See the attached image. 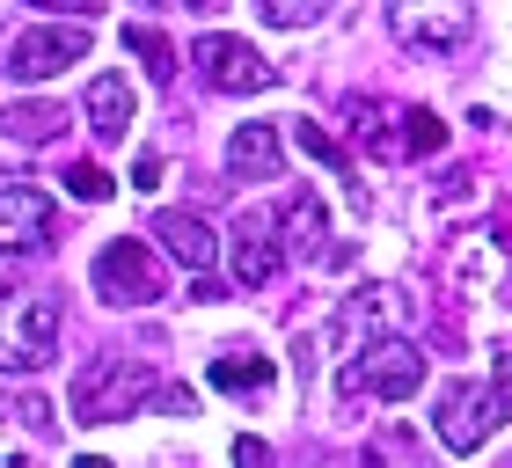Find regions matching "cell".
Listing matches in <instances>:
<instances>
[{"label":"cell","instance_id":"cell-1","mask_svg":"<svg viewBox=\"0 0 512 468\" xmlns=\"http://www.w3.org/2000/svg\"><path fill=\"white\" fill-rule=\"evenodd\" d=\"M505 417H512V373L454 381L447 395H439V447H447V454H476Z\"/></svg>","mask_w":512,"mask_h":468},{"label":"cell","instance_id":"cell-2","mask_svg":"<svg viewBox=\"0 0 512 468\" xmlns=\"http://www.w3.org/2000/svg\"><path fill=\"white\" fill-rule=\"evenodd\" d=\"M139 403H154V373L139 366V359H88L74 373V417H81V425L132 417Z\"/></svg>","mask_w":512,"mask_h":468},{"label":"cell","instance_id":"cell-3","mask_svg":"<svg viewBox=\"0 0 512 468\" xmlns=\"http://www.w3.org/2000/svg\"><path fill=\"white\" fill-rule=\"evenodd\" d=\"M52 344H59V300H44V293H0V373L52 366Z\"/></svg>","mask_w":512,"mask_h":468},{"label":"cell","instance_id":"cell-4","mask_svg":"<svg viewBox=\"0 0 512 468\" xmlns=\"http://www.w3.org/2000/svg\"><path fill=\"white\" fill-rule=\"evenodd\" d=\"M388 30L410 52H461L476 30V0H388Z\"/></svg>","mask_w":512,"mask_h":468},{"label":"cell","instance_id":"cell-5","mask_svg":"<svg viewBox=\"0 0 512 468\" xmlns=\"http://www.w3.org/2000/svg\"><path fill=\"white\" fill-rule=\"evenodd\" d=\"M191 59L205 66V81L220 88V96H264V88H278V66L256 52L249 37H227V30H205L191 44Z\"/></svg>","mask_w":512,"mask_h":468},{"label":"cell","instance_id":"cell-6","mask_svg":"<svg viewBox=\"0 0 512 468\" xmlns=\"http://www.w3.org/2000/svg\"><path fill=\"white\" fill-rule=\"evenodd\" d=\"M352 388L381 395V403H410V395L425 388V351L410 337H374L359 351V366H352Z\"/></svg>","mask_w":512,"mask_h":468},{"label":"cell","instance_id":"cell-7","mask_svg":"<svg viewBox=\"0 0 512 468\" xmlns=\"http://www.w3.org/2000/svg\"><path fill=\"white\" fill-rule=\"evenodd\" d=\"M96 293L110 308H154L161 300V264L147 242H103L96 256Z\"/></svg>","mask_w":512,"mask_h":468},{"label":"cell","instance_id":"cell-8","mask_svg":"<svg viewBox=\"0 0 512 468\" xmlns=\"http://www.w3.org/2000/svg\"><path fill=\"white\" fill-rule=\"evenodd\" d=\"M74 59H88V22H44V30H22V37H15L8 74H15V81H52V74H66Z\"/></svg>","mask_w":512,"mask_h":468},{"label":"cell","instance_id":"cell-9","mask_svg":"<svg viewBox=\"0 0 512 468\" xmlns=\"http://www.w3.org/2000/svg\"><path fill=\"white\" fill-rule=\"evenodd\" d=\"M59 234V213L37 183H0V256H30Z\"/></svg>","mask_w":512,"mask_h":468},{"label":"cell","instance_id":"cell-10","mask_svg":"<svg viewBox=\"0 0 512 468\" xmlns=\"http://www.w3.org/2000/svg\"><path fill=\"white\" fill-rule=\"evenodd\" d=\"M278 169H286L278 132L271 125H235V139H227V176L235 183H278Z\"/></svg>","mask_w":512,"mask_h":468},{"label":"cell","instance_id":"cell-11","mask_svg":"<svg viewBox=\"0 0 512 468\" xmlns=\"http://www.w3.org/2000/svg\"><path fill=\"white\" fill-rule=\"evenodd\" d=\"M154 242H169V256L183 271H213L220 264V234H213V220H198V213H161Z\"/></svg>","mask_w":512,"mask_h":468},{"label":"cell","instance_id":"cell-12","mask_svg":"<svg viewBox=\"0 0 512 468\" xmlns=\"http://www.w3.org/2000/svg\"><path fill=\"white\" fill-rule=\"evenodd\" d=\"M278 234H286V242H278L286 256L322 264V256H330V249H322V242H330V213H322V198H315V191H293L286 213H278Z\"/></svg>","mask_w":512,"mask_h":468},{"label":"cell","instance_id":"cell-13","mask_svg":"<svg viewBox=\"0 0 512 468\" xmlns=\"http://www.w3.org/2000/svg\"><path fill=\"white\" fill-rule=\"evenodd\" d=\"M227 256H235V278H242V286H271L278 264H286V249L271 242V227H264V220H242V227H235V242H227Z\"/></svg>","mask_w":512,"mask_h":468},{"label":"cell","instance_id":"cell-14","mask_svg":"<svg viewBox=\"0 0 512 468\" xmlns=\"http://www.w3.org/2000/svg\"><path fill=\"white\" fill-rule=\"evenodd\" d=\"M88 132L96 139H125L132 132V81L125 74H96L88 81Z\"/></svg>","mask_w":512,"mask_h":468},{"label":"cell","instance_id":"cell-15","mask_svg":"<svg viewBox=\"0 0 512 468\" xmlns=\"http://www.w3.org/2000/svg\"><path fill=\"white\" fill-rule=\"evenodd\" d=\"M66 132V110L59 103H15L0 110V139H15V147H44V139Z\"/></svg>","mask_w":512,"mask_h":468},{"label":"cell","instance_id":"cell-16","mask_svg":"<svg viewBox=\"0 0 512 468\" xmlns=\"http://www.w3.org/2000/svg\"><path fill=\"white\" fill-rule=\"evenodd\" d=\"M118 44H125L132 59H147V74H154V81H176V44L161 37V30H147V22H125Z\"/></svg>","mask_w":512,"mask_h":468},{"label":"cell","instance_id":"cell-17","mask_svg":"<svg viewBox=\"0 0 512 468\" xmlns=\"http://www.w3.org/2000/svg\"><path fill=\"white\" fill-rule=\"evenodd\" d=\"M205 381H213V388H271L278 381V366L271 359H256V351H242V359H213V373H205Z\"/></svg>","mask_w":512,"mask_h":468},{"label":"cell","instance_id":"cell-18","mask_svg":"<svg viewBox=\"0 0 512 468\" xmlns=\"http://www.w3.org/2000/svg\"><path fill=\"white\" fill-rule=\"evenodd\" d=\"M366 461H374V468H425V447H417V439H410L403 425H388V432H374Z\"/></svg>","mask_w":512,"mask_h":468},{"label":"cell","instance_id":"cell-19","mask_svg":"<svg viewBox=\"0 0 512 468\" xmlns=\"http://www.w3.org/2000/svg\"><path fill=\"white\" fill-rule=\"evenodd\" d=\"M256 8H264V22H278V30H315L337 0H256Z\"/></svg>","mask_w":512,"mask_h":468},{"label":"cell","instance_id":"cell-20","mask_svg":"<svg viewBox=\"0 0 512 468\" xmlns=\"http://www.w3.org/2000/svg\"><path fill=\"white\" fill-rule=\"evenodd\" d=\"M395 125H403V154H439L447 147V125H439L432 110H403Z\"/></svg>","mask_w":512,"mask_h":468},{"label":"cell","instance_id":"cell-21","mask_svg":"<svg viewBox=\"0 0 512 468\" xmlns=\"http://www.w3.org/2000/svg\"><path fill=\"white\" fill-rule=\"evenodd\" d=\"M293 139H300V147H308V154L322 161V169H337L344 183H352V154H344V147H337V139L322 132V125H308V117H300V125H293Z\"/></svg>","mask_w":512,"mask_h":468},{"label":"cell","instance_id":"cell-22","mask_svg":"<svg viewBox=\"0 0 512 468\" xmlns=\"http://www.w3.org/2000/svg\"><path fill=\"white\" fill-rule=\"evenodd\" d=\"M66 191L74 198H110V176L96 169V161H74V169H66Z\"/></svg>","mask_w":512,"mask_h":468},{"label":"cell","instance_id":"cell-23","mask_svg":"<svg viewBox=\"0 0 512 468\" xmlns=\"http://www.w3.org/2000/svg\"><path fill=\"white\" fill-rule=\"evenodd\" d=\"M154 410H161V417H191V410H198V395H191V388H176V381H161V388H154Z\"/></svg>","mask_w":512,"mask_h":468},{"label":"cell","instance_id":"cell-24","mask_svg":"<svg viewBox=\"0 0 512 468\" xmlns=\"http://www.w3.org/2000/svg\"><path fill=\"white\" fill-rule=\"evenodd\" d=\"M161 176H169V161H161V154H139L132 161V191H161Z\"/></svg>","mask_w":512,"mask_h":468},{"label":"cell","instance_id":"cell-25","mask_svg":"<svg viewBox=\"0 0 512 468\" xmlns=\"http://www.w3.org/2000/svg\"><path fill=\"white\" fill-rule=\"evenodd\" d=\"M235 468H271V447H264V439H235Z\"/></svg>","mask_w":512,"mask_h":468},{"label":"cell","instance_id":"cell-26","mask_svg":"<svg viewBox=\"0 0 512 468\" xmlns=\"http://www.w3.org/2000/svg\"><path fill=\"white\" fill-rule=\"evenodd\" d=\"M30 8H96V0H30Z\"/></svg>","mask_w":512,"mask_h":468},{"label":"cell","instance_id":"cell-27","mask_svg":"<svg viewBox=\"0 0 512 468\" xmlns=\"http://www.w3.org/2000/svg\"><path fill=\"white\" fill-rule=\"evenodd\" d=\"M74 468H110V461H103V454H81V461H74Z\"/></svg>","mask_w":512,"mask_h":468},{"label":"cell","instance_id":"cell-28","mask_svg":"<svg viewBox=\"0 0 512 468\" xmlns=\"http://www.w3.org/2000/svg\"><path fill=\"white\" fill-rule=\"evenodd\" d=\"M147 8H161V0H147Z\"/></svg>","mask_w":512,"mask_h":468},{"label":"cell","instance_id":"cell-29","mask_svg":"<svg viewBox=\"0 0 512 468\" xmlns=\"http://www.w3.org/2000/svg\"><path fill=\"white\" fill-rule=\"evenodd\" d=\"M191 8H205V0H191Z\"/></svg>","mask_w":512,"mask_h":468}]
</instances>
